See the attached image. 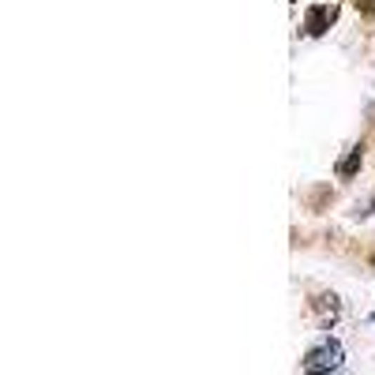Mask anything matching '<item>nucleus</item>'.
<instances>
[{"label":"nucleus","mask_w":375,"mask_h":375,"mask_svg":"<svg viewBox=\"0 0 375 375\" xmlns=\"http://www.w3.org/2000/svg\"><path fill=\"white\" fill-rule=\"evenodd\" d=\"M341 368V346L338 341H319V346L308 349V357H304V371L308 375H327V371H338Z\"/></svg>","instance_id":"1"}]
</instances>
